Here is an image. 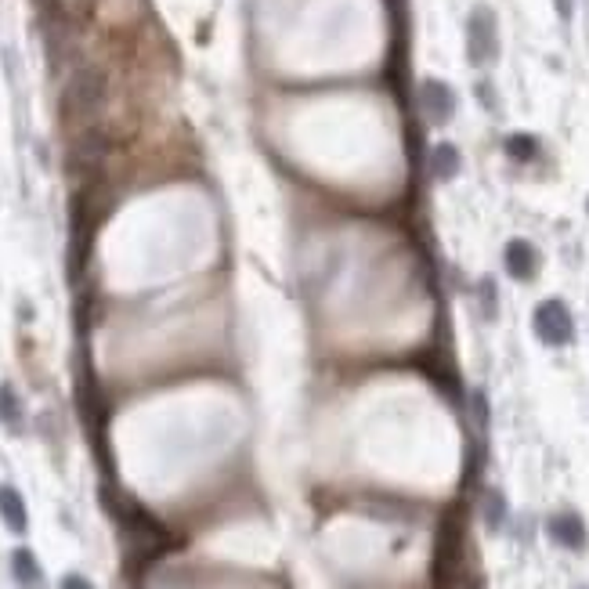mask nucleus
Listing matches in <instances>:
<instances>
[{"label":"nucleus","instance_id":"nucleus-1","mask_svg":"<svg viewBox=\"0 0 589 589\" xmlns=\"http://www.w3.org/2000/svg\"><path fill=\"white\" fill-rule=\"evenodd\" d=\"M105 73L102 69H95V66H80L73 77H69V84H66V91H62V105H66V113L69 116H77V120H87V116H95L98 109H102V102H105Z\"/></svg>","mask_w":589,"mask_h":589},{"label":"nucleus","instance_id":"nucleus-2","mask_svg":"<svg viewBox=\"0 0 589 589\" xmlns=\"http://www.w3.org/2000/svg\"><path fill=\"white\" fill-rule=\"evenodd\" d=\"M531 330L546 348H567L575 340V319L560 297H546L531 312Z\"/></svg>","mask_w":589,"mask_h":589},{"label":"nucleus","instance_id":"nucleus-3","mask_svg":"<svg viewBox=\"0 0 589 589\" xmlns=\"http://www.w3.org/2000/svg\"><path fill=\"white\" fill-rule=\"evenodd\" d=\"M499 55V30H495V15L492 8L477 5L467 19V59L470 66H488Z\"/></svg>","mask_w":589,"mask_h":589},{"label":"nucleus","instance_id":"nucleus-4","mask_svg":"<svg viewBox=\"0 0 589 589\" xmlns=\"http://www.w3.org/2000/svg\"><path fill=\"white\" fill-rule=\"evenodd\" d=\"M420 105H423V116L434 123V127H445L452 116H456V95L449 84L441 80H423L420 87Z\"/></svg>","mask_w":589,"mask_h":589},{"label":"nucleus","instance_id":"nucleus-5","mask_svg":"<svg viewBox=\"0 0 589 589\" xmlns=\"http://www.w3.org/2000/svg\"><path fill=\"white\" fill-rule=\"evenodd\" d=\"M546 531H549V539H553L557 546H564V549H571V553H582V549L589 546L585 521H582L578 513H571V510L553 513V517L546 521Z\"/></svg>","mask_w":589,"mask_h":589},{"label":"nucleus","instance_id":"nucleus-6","mask_svg":"<svg viewBox=\"0 0 589 589\" xmlns=\"http://www.w3.org/2000/svg\"><path fill=\"white\" fill-rule=\"evenodd\" d=\"M503 264H506L510 278H517V282H531L535 271H539V249H535L528 239H510L506 249H503Z\"/></svg>","mask_w":589,"mask_h":589},{"label":"nucleus","instance_id":"nucleus-7","mask_svg":"<svg viewBox=\"0 0 589 589\" xmlns=\"http://www.w3.org/2000/svg\"><path fill=\"white\" fill-rule=\"evenodd\" d=\"M0 521H5L15 535H26V528H30V510H26V499L15 485H0Z\"/></svg>","mask_w":589,"mask_h":589},{"label":"nucleus","instance_id":"nucleus-8","mask_svg":"<svg viewBox=\"0 0 589 589\" xmlns=\"http://www.w3.org/2000/svg\"><path fill=\"white\" fill-rule=\"evenodd\" d=\"M12 578L19 589H41L44 585V571H41V560L33 557L30 546H19L12 553Z\"/></svg>","mask_w":589,"mask_h":589},{"label":"nucleus","instance_id":"nucleus-9","mask_svg":"<svg viewBox=\"0 0 589 589\" xmlns=\"http://www.w3.org/2000/svg\"><path fill=\"white\" fill-rule=\"evenodd\" d=\"M459 170H463V156H459V149H456L452 141L434 145V152H430V174H434L438 181H456Z\"/></svg>","mask_w":589,"mask_h":589},{"label":"nucleus","instance_id":"nucleus-10","mask_svg":"<svg viewBox=\"0 0 589 589\" xmlns=\"http://www.w3.org/2000/svg\"><path fill=\"white\" fill-rule=\"evenodd\" d=\"M481 517H485V528L488 531H503L506 517H510V506H506V495L499 488H488L485 499H481Z\"/></svg>","mask_w":589,"mask_h":589},{"label":"nucleus","instance_id":"nucleus-11","mask_svg":"<svg viewBox=\"0 0 589 589\" xmlns=\"http://www.w3.org/2000/svg\"><path fill=\"white\" fill-rule=\"evenodd\" d=\"M0 423H5L8 430L23 427V402H19L12 384H0Z\"/></svg>","mask_w":589,"mask_h":589},{"label":"nucleus","instance_id":"nucleus-12","mask_svg":"<svg viewBox=\"0 0 589 589\" xmlns=\"http://www.w3.org/2000/svg\"><path fill=\"white\" fill-rule=\"evenodd\" d=\"M506 156L517 159V163H531L539 156V141L531 134H510L506 138Z\"/></svg>","mask_w":589,"mask_h":589},{"label":"nucleus","instance_id":"nucleus-13","mask_svg":"<svg viewBox=\"0 0 589 589\" xmlns=\"http://www.w3.org/2000/svg\"><path fill=\"white\" fill-rule=\"evenodd\" d=\"M477 301H481V312H485V319L492 322V319H495V312H499V293H495V282H492V275H481V282H477Z\"/></svg>","mask_w":589,"mask_h":589},{"label":"nucleus","instance_id":"nucleus-14","mask_svg":"<svg viewBox=\"0 0 589 589\" xmlns=\"http://www.w3.org/2000/svg\"><path fill=\"white\" fill-rule=\"evenodd\" d=\"M59 589H95V585H91V578H84V575H77V571H69V575H62V582H59Z\"/></svg>","mask_w":589,"mask_h":589},{"label":"nucleus","instance_id":"nucleus-15","mask_svg":"<svg viewBox=\"0 0 589 589\" xmlns=\"http://www.w3.org/2000/svg\"><path fill=\"white\" fill-rule=\"evenodd\" d=\"M474 412H477V423L485 427V423H488V405H485V391H474Z\"/></svg>","mask_w":589,"mask_h":589},{"label":"nucleus","instance_id":"nucleus-16","mask_svg":"<svg viewBox=\"0 0 589 589\" xmlns=\"http://www.w3.org/2000/svg\"><path fill=\"white\" fill-rule=\"evenodd\" d=\"M477 98L485 102V109H495V91L488 84H477Z\"/></svg>","mask_w":589,"mask_h":589},{"label":"nucleus","instance_id":"nucleus-17","mask_svg":"<svg viewBox=\"0 0 589 589\" xmlns=\"http://www.w3.org/2000/svg\"><path fill=\"white\" fill-rule=\"evenodd\" d=\"M553 5H557V15L567 23V19H571V12H575V5H571V0H553Z\"/></svg>","mask_w":589,"mask_h":589},{"label":"nucleus","instance_id":"nucleus-18","mask_svg":"<svg viewBox=\"0 0 589 589\" xmlns=\"http://www.w3.org/2000/svg\"><path fill=\"white\" fill-rule=\"evenodd\" d=\"M585 210H589V203H585Z\"/></svg>","mask_w":589,"mask_h":589}]
</instances>
